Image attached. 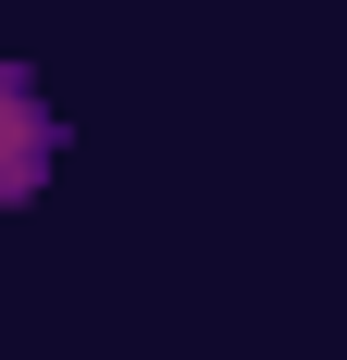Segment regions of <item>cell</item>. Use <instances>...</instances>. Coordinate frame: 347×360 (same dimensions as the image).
<instances>
[{
  "label": "cell",
  "mask_w": 347,
  "mask_h": 360,
  "mask_svg": "<svg viewBox=\"0 0 347 360\" xmlns=\"http://www.w3.org/2000/svg\"><path fill=\"white\" fill-rule=\"evenodd\" d=\"M50 149H63V137H50V112H37V87H25L13 63H0V199H25V186L50 174Z\"/></svg>",
  "instance_id": "cell-1"
}]
</instances>
